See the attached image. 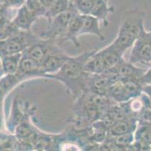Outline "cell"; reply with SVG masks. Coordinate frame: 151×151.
I'll use <instances>...</instances> for the list:
<instances>
[{
    "label": "cell",
    "instance_id": "cell-8",
    "mask_svg": "<svg viewBox=\"0 0 151 151\" xmlns=\"http://www.w3.org/2000/svg\"><path fill=\"white\" fill-rule=\"evenodd\" d=\"M71 57L65 52L47 57L41 63V67L44 74L43 77L45 75L53 74L58 72Z\"/></svg>",
    "mask_w": 151,
    "mask_h": 151
},
{
    "label": "cell",
    "instance_id": "cell-6",
    "mask_svg": "<svg viewBox=\"0 0 151 151\" xmlns=\"http://www.w3.org/2000/svg\"><path fill=\"white\" fill-rule=\"evenodd\" d=\"M16 73L19 75L23 81L28 79L43 77L44 76L41 63L24 52L22 55L19 69Z\"/></svg>",
    "mask_w": 151,
    "mask_h": 151
},
{
    "label": "cell",
    "instance_id": "cell-7",
    "mask_svg": "<svg viewBox=\"0 0 151 151\" xmlns=\"http://www.w3.org/2000/svg\"><path fill=\"white\" fill-rule=\"evenodd\" d=\"M83 18L84 15L80 14H78L74 17L72 20L70 21L65 35L60 40V43L69 41L77 48L80 47L81 43L78 39L81 36V30L83 23Z\"/></svg>",
    "mask_w": 151,
    "mask_h": 151
},
{
    "label": "cell",
    "instance_id": "cell-1",
    "mask_svg": "<svg viewBox=\"0 0 151 151\" xmlns=\"http://www.w3.org/2000/svg\"><path fill=\"white\" fill-rule=\"evenodd\" d=\"M96 50H90L77 56H71L60 70L53 74L45 75L44 78L57 80L65 85L67 93L77 99L90 91L92 75L84 70V64Z\"/></svg>",
    "mask_w": 151,
    "mask_h": 151
},
{
    "label": "cell",
    "instance_id": "cell-10",
    "mask_svg": "<svg viewBox=\"0 0 151 151\" xmlns=\"http://www.w3.org/2000/svg\"><path fill=\"white\" fill-rule=\"evenodd\" d=\"M98 52L102 56L108 70L116 68L126 61L123 58L124 54L118 50L112 43L102 49L98 50Z\"/></svg>",
    "mask_w": 151,
    "mask_h": 151
},
{
    "label": "cell",
    "instance_id": "cell-22",
    "mask_svg": "<svg viewBox=\"0 0 151 151\" xmlns=\"http://www.w3.org/2000/svg\"><path fill=\"white\" fill-rule=\"evenodd\" d=\"M95 1L96 0H71V2L80 15H90Z\"/></svg>",
    "mask_w": 151,
    "mask_h": 151
},
{
    "label": "cell",
    "instance_id": "cell-20",
    "mask_svg": "<svg viewBox=\"0 0 151 151\" xmlns=\"http://www.w3.org/2000/svg\"><path fill=\"white\" fill-rule=\"evenodd\" d=\"M134 140L143 141L151 145V125L138 123L134 131Z\"/></svg>",
    "mask_w": 151,
    "mask_h": 151
},
{
    "label": "cell",
    "instance_id": "cell-17",
    "mask_svg": "<svg viewBox=\"0 0 151 151\" xmlns=\"http://www.w3.org/2000/svg\"><path fill=\"white\" fill-rule=\"evenodd\" d=\"M23 53L6 55L2 57V69L7 74H14L17 72L20 66Z\"/></svg>",
    "mask_w": 151,
    "mask_h": 151
},
{
    "label": "cell",
    "instance_id": "cell-21",
    "mask_svg": "<svg viewBox=\"0 0 151 151\" xmlns=\"http://www.w3.org/2000/svg\"><path fill=\"white\" fill-rule=\"evenodd\" d=\"M25 5L38 19L40 18H45L47 10L39 0H26Z\"/></svg>",
    "mask_w": 151,
    "mask_h": 151
},
{
    "label": "cell",
    "instance_id": "cell-25",
    "mask_svg": "<svg viewBox=\"0 0 151 151\" xmlns=\"http://www.w3.org/2000/svg\"><path fill=\"white\" fill-rule=\"evenodd\" d=\"M141 81L144 85H151V66L148 70H146L141 78Z\"/></svg>",
    "mask_w": 151,
    "mask_h": 151
},
{
    "label": "cell",
    "instance_id": "cell-15",
    "mask_svg": "<svg viewBox=\"0 0 151 151\" xmlns=\"http://www.w3.org/2000/svg\"><path fill=\"white\" fill-rule=\"evenodd\" d=\"M113 11V8L108 5L107 0H96L90 15L98 18L100 21L103 22V24L107 26L108 24V15Z\"/></svg>",
    "mask_w": 151,
    "mask_h": 151
},
{
    "label": "cell",
    "instance_id": "cell-9",
    "mask_svg": "<svg viewBox=\"0 0 151 151\" xmlns=\"http://www.w3.org/2000/svg\"><path fill=\"white\" fill-rule=\"evenodd\" d=\"M38 19L24 5L18 8L13 20V24L20 31H31L32 25Z\"/></svg>",
    "mask_w": 151,
    "mask_h": 151
},
{
    "label": "cell",
    "instance_id": "cell-24",
    "mask_svg": "<svg viewBox=\"0 0 151 151\" xmlns=\"http://www.w3.org/2000/svg\"><path fill=\"white\" fill-rule=\"evenodd\" d=\"M26 0H5L7 6L12 8H19L25 5Z\"/></svg>",
    "mask_w": 151,
    "mask_h": 151
},
{
    "label": "cell",
    "instance_id": "cell-28",
    "mask_svg": "<svg viewBox=\"0 0 151 151\" xmlns=\"http://www.w3.org/2000/svg\"><path fill=\"white\" fill-rule=\"evenodd\" d=\"M0 69H2V63L1 61H0ZM2 70H3V69H2Z\"/></svg>",
    "mask_w": 151,
    "mask_h": 151
},
{
    "label": "cell",
    "instance_id": "cell-5",
    "mask_svg": "<svg viewBox=\"0 0 151 151\" xmlns=\"http://www.w3.org/2000/svg\"><path fill=\"white\" fill-rule=\"evenodd\" d=\"M56 43L57 42L51 40L41 38L37 42L27 48L24 53L41 63L49 55L64 52Z\"/></svg>",
    "mask_w": 151,
    "mask_h": 151
},
{
    "label": "cell",
    "instance_id": "cell-13",
    "mask_svg": "<svg viewBox=\"0 0 151 151\" xmlns=\"http://www.w3.org/2000/svg\"><path fill=\"white\" fill-rule=\"evenodd\" d=\"M84 70L92 75H99L106 73L108 70L102 56L96 50L84 64Z\"/></svg>",
    "mask_w": 151,
    "mask_h": 151
},
{
    "label": "cell",
    "instance_id": "cell-26",
    "mask_svg": "<svg viewBox=\"0 0 151 151\" xmlns=\"http://www.w3.org/2000/svg\"><path fill=\"white\" fill-rule=\"evenodd\" d=\"M39 1L45 6V8H46L47 10H48L49 8L53 5L56 0H39Z\"/></svg>",
    "mask_w": 151,
    "mask_h": 151
},
{
    "label": "cell",
    "instance_id": "cell-27",
    "mask_svg": "<svg viewBox=\"0 0 151 151\" xmlns=\"http://www.w3.org/2000/svg\"><path fill=\"white\" fill-rule=\"evenodd\" d=\"M5 16H4V15L2 12H0V27L3 26V24L5 23Z\"/></svg>",
    "mask_w": 151,
    "mask_h": 151
},
{
    "label": "cell",
    "instance_id": "cell-16",
    "mask_svg": "<svg viewBox=\"0 0 151 151\" xmlns=\"http://www.w3.org/2000/svg\"><path fill=\"white\" fill-rule=\"evenodd\" d=\"M108 96L114 102L117 104L125 103L129 101V98L126 94L124 85L121 80L114 83L110 87L108 91Z\"/></svg>",
    "mask_w": 151,
    "mask_h": 151
},
{
    "label": "cell",
    "instance_id": "cell-18",
    "mask_svg": "<svg viewBox=\"0 0 151 151\" xmlns=\"http://www.w3.org/2000/svg\"><path fill=\"white\" fill-rule=\"evenodd\" d=\"M71 5V0H56L53 5L47 12L45 18L47 20L65 12Z\"/></svg>",
    "mask_w": 151,
    "mask_h": 151
},
{
    "label": "cell",
    "instance_id": "cell-3",
    "mask_svg": "<svg viewBox=\"0 0 151 151\" xmlns=\"http://www.w3.org/2000/svg\"><path fill=\"white\" fill-rule=\"evenodd\" d=\"M78 14L79 13L71 2V5L65 12L47 20L48 26L41 33L40 38L60 43V40L65 35L70 21Z\"/></svg>",
    "mask_w": 151,
    "mask_h": 151
},
{
    "label": "cell",
    "instance_id": "cell-19",
    "mask_svg": "<svg viewBox=\"0 0 151 151\" xmlns=\"http://www.w3.org/2000/svg\"><path fill=\"white\" fill-rule=\"evenodd\" d=\"M134 141V133H127L117 136H111L109 143L113 145L114 147L129 148Z\"/></svg>",
    "mask_w": 151,
    "mask_h": 151
},
{
    "label": "cell",
    "instance_id": "cell-23",
    "mask_svg": "<svg viewBox=\"0 0 151 151\" xmlns=\"http://www.w3.org/2000/svg\"><path fill=\"white\" fill-rule=\"evenodd\" d=\"M136 118L140 124L151 125V108L145 105L142 110L137 115Z\"/></svg>",
    "mask_w": 151,
    "mask_h": 151
},
{
    "label": "cell",
    "instance_id": "cell-12",
    "mask_svg": "<svg viewBox=\"0 0 151 151\" xmlns=\"http://www.w3.org/2000/svg\"><path fill=\"white\" fill-rule=\"evenodd\" d=\"M112 71L114 72L120 79L125 78H138L141 79L143 75L145 74L146 70L135 66L134 63L125 61L121 64L116 66V68L112 69Z\"/></svg>",
    "mask_w": 151,
    "mask_h": 151
},
{
    "label": "cell",
    "instance_id": "cell-2",
    "mask_svg": "<svg viewBox=\"0 0 151 151\" xmlns=\"http://www.w3.org/2000/svg\"><path fill=\"white\" fill-rule=\"evenodd\" d=\"M146 14L140 8L126 11L123 15L117 36L111 43L123 54L132 47L145 27Z\"/></svg>",
    "mask_w": 151,
    "mask_h": 151
},
{
    "label": "cell",
    "instance_id": "cell-11",
    "mask_svg": "<svg viewBox=\"0 0 151 151\" xmlns=\"http://www.w3.org/2000/svg\"><path fill=\"white\" fill-rule=\"evenodd\" d=\"M138 120L134 116L113 122L109 128L110 136H117L127 133H134L138 126Z\"/></svg>",
    "mask_w": 151,
    "mask_h": 151
},
{
    "label": "cell",
    "instance_id": "cell-14",
    "mask_svg": "<svg viewBox=\"0 0 151 151\" xmlns=\"http://www.w3.org/2000/svg\"><path fill=\"white\" fill-rule=\"evenodd\" d=\"M99 22L100 20L98 18L92 15H84L83 23L82 25L81 30V36L90 34V35L96 36L100 40L104 41L105 39V37L100 28Z\"/></svg>",
    "mask_w": 151,
    "mask_h": 151
},
{
    "label": "cell",
    "instance_id": "cell-4",
    "mask_svg": "<svg viewBox=\"0 0 151 151\" xmlns=\"http://www.w3.org/2000/svg\"><path fill=\"white\" fill-rule=\"evenodd\" d=\"M129 61L132 63H151V32L143 29L131 48Z\"/></svg>",
    "mask_w": 151,
    "mask_h": 151
}]
</instances>
